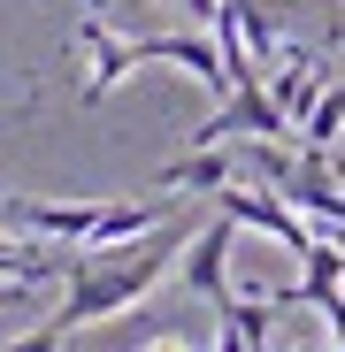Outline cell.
<instances>
[{
	"label": "cell",
	"mask_w": 345,
	"mask_h": 352,
	"mask_svg": "<svg viewBox=\"0 0 345 352\" xmlns=\"http://www.w3.org/2000/svg\"><path fill=\"white\" fill-rule=\"evenodd\" d=\"M238 214H215L207 230H192V245H185V283L200 291L207 307H222L230 299V245H238Z\"/></svg>",
	"instance_id": "obj_5"
},
{
	"label": "cell",
	"mask_w": 345,
	"mask_h": 352,
	"mask_svg": "<svg viewBox=\"0 0 345 352\" xmlns=\"http://www.w3.org/2000/svg\"><path fill=\"white\" fill-rule=\"evenodd\" d=\"M192 245V222L185 214H169V222H154L146 230V245H131L123 261H100V253H85V261H70V291H62V307H54V322L62 329H85V322H115L123 307H138L146 291L177 268V253Z\"/></svg>",
	"instance_id": "obj_1"
},
{
	"label": "cell",
	"mask_w": 345,
	"mask_h": 352,
	"mask_svg": "<svg viewBox=\"0 0 345 352\" xmlns=\"http://www.w3.org/2000/svg\"><path fill=\"white\" fill-rule=\"evenodd\" d=\"M0 276L8 283H46V276H70L54 253H23V245H0Z\"/></svg>",
	"instance_id": "obj_9"
},
{
	"label": "cell",
	"mask_w": 345,
	"mask_h": 352,
	"mask_svg": "<svg viewBox=\"0 0 345 352\" xmlns=\"http://www.w3.org/2000/svg\"><path fill=\"white\" fill-rule=\"evenodd\" d=\"M269 92H276V107H284V115H292V123H307V107L322 100V62H315V54L300 46V54H292V62H284V77H276Z\"/></svg>",
	"instance_id": "obj_7"
},
{
	"label": "cell",
	"mask_w": 345,
	"mask_h": 352,
	"mask_svg": "<svg viewBox=\"0 0 345 352\" xmlns=\"http://www.w3.org/2000/svg\"><path fill=\"white\" fill-rule=\"evenodd\" d=\"M16 291H31V283H16ZM16 291H8V276H0V307H8V299H16Z\"/></svg>",
	"instance_id": "obj_12"
},
{
	"label": "cell",
	"mask_w": 345,
	"mask_h": 352,
	"mask_svg": "<svg viewBox=\"0 0 345 352\" xmlns=\"http://www.w3.org/2000/svg\"><path fill=\"white\" fill-rule=\"evenodd\" d=\"M0 222L8 230H23V238H62V245H123V238H146L154 222H169V214H154V207H131V199H85V207H70V199H8L0 207Z\"/></svg>",
	"instance_id": "obj_2"
},
{
	"label": "cell",
	"mask_w": 345,
	"mask_h": 352,
	"mask_svg": "<svg viewBox=\"0 0 345 352\" xmlns=\"http://www.w3.org/2000/svg\"><path fill=\"white\" fill-rule=\"evenodd\" d=\"M77 46L92 54V77H85V100H107V92L123 85L131 69H146V62H154V38H115V31H107L100 16H85V23H77Z\"/></svg>",
	"instance_id": "obj_4"
},
{
	"label": "cell",
	"mask_w": 345,
	"mask_h": 352,
	"mask_svg": "<svg viewBox=\"0 0 345 352\" xmlns=\"http://www.w3.org/2000/svg\"><path fill=\"white\" fill-rule=\"evenodd\" d=\"M62 337H70V329H62V322H54V314H46L39 329H23L16 344H0V352H62Z\"/></svg>",
	"instance_id": "obj_10"
},
{
	"label": "cell",
	"mask_w": 345,
	"mask_h": 352,
	"mask_svg": "<svg viewBox=\"0 0 345 352\" xmlns=\"http://www.w3.org/2000/svg\"><path fill=\"white\" fill-rule=\"evenodd\" d=\"M0 115H8V107H0Z\"/></svg>",
	"instance_id": "obj_15"
},
{
	"label": "cell",
	"mask_w": 345,
	"mask_h": 352,
	"mask_svg": "<svg viewBox=\"0 0 345 352\" xmlns=\"http://www.w3.org/2000/svg\"><path fill=\"white\" fill-rule=\"evenodd\" d=\"M215 352H269V344H261L246 322H230V314H222V322H215Z\"/></svg>",
	"instance_id": "obj_11"
},
{
	"label": "cell",
	"mask_w": 345,
	"mask_h": 352,
	"mask_svg": "<svg viewBox=\"0 0 345 352\" xmlns=\"http://www.w3.org/2000/svg\"><path fill=\"white\" fill-rule=\"evenodd\" d=\"M284 352H315V344H284Z\"/></svg>",
	"instance_id": "obj_13"
},
{
	"label": "cell",
	"mask_w": 345,
	"mask_h": 352,
	"mask_svg": "<svg viewBox=\"0 0 345 352\" xmlns=\"http://www.w3.org/2000/svg\"><path fill=\"white\" fill-rule=\"evenodd\" d=\"M230 176H238V153H222V146H192L185 161L161 168V184H169V192H222Z\"/></svg>",
	"instance_id": "obj_6"
},
{
	"label": "cell",
	"mask_w": 345,
	"mask_h": 352,
	"mask_svg": "<svg viewBox=\"0 0 345 352\" xmlns=\"http://www.w3.org/2000/svg\"><path fill=\"white\" fill-rule=\"evenodd\" d=\"M292 131V115L276 107L269 85H238L230 100H215V115L192 123V146H230V138H284Z\"/></svg>",
	"instance_id": "obj_3"
},
{
	"label": "cell",
	"mask_w": 345,
	"mask_h": 352,
	"mask_svg": "<svg viewBox=\"0 0 345 352\" xmlns=\"http://www.w3.org/2000/svg\"><path fill=\"white\" fill-rule=\"evenodd\" d=\"M337 131H345V85H330L315 107H307V123H300V138L307 146H337Z\"/></svg>",
	"instance_id": "obj_8"
},
{
	"label": "cell",
	"mask_w": 345,
	"mask_h": 352,
	"mask_svg": "<svg viewBox=\"0 0 345 352\" xmlns=\"http://www.w3.org/2000/svg\"><path fill=\"white\" fill-rule=\"evenodd\" d=\"M154 352H185V344H154Z\"/></svg>",
	"instance_id": "obj_14"
}]
</instances>
